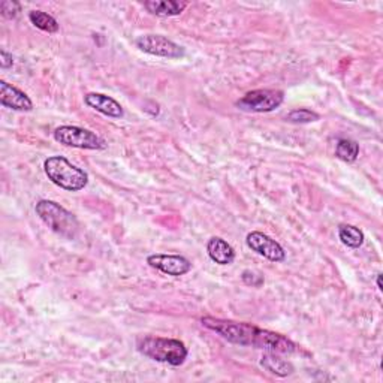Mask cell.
<instances>
[{
  "label": "cell",
  "mask_w": 383,
  "mask_h": 383,
  "mask_svg": "<svg viewBox=\"0 0 383 383\" xmlns=\"http://www.w3.org/2000/svg\"><path fill=\"white\" fill-rule=\"evenodd\" d=\"M84 102L87 107H90L96 110L98 112L104 114V116H108L112 119H122L124 114L123 107L116 99H112L102 93H88L84 96Z\"/></svg>",
  "instance_id": "8fae6325"
},
{
  "label": "cell",
  "mask_w": 383,
  "mask_h": 383,
  "mask_svg": "<svg viewBox=\"0 0 383 383\" xmlns=\"http://www.w3.org/2000/svg\"><path fill=\"white\" fill-rule=\"evenodd\" d=\"M261 365L266 370V372H270L278 377H286L293 373V365L289 361L280 358L278 353L274 352L264 353Z\"/></svg>",
  "instance_id": "5bb4252c"
},
{
  "label": "cell",
  "mask_w": 383,
  "mask_h": 383,
  "mask_svg": "<svg viewBox=\"0 0 383 383\" xmlns=\"http://www.w3.org/2000/svg\"><path fill=\"white\" fill-rule=\"evenodd\" d=\"M21 11V5L18 2H12V0H4L0 4V14H2L5 18L12 20L18 16V12Z\"/></svg>",
  "instance_id": "d6986e66"
},
{
  "label": "cell",
  "mask_w": 383,
  "mask_h": 383,
  "mask_svg": "<svg viewBox=\"0 0 383 383\" xmlns=\"http://www.w3.org/2000/svg\"><path fill=\"white\" fill-rule=\"evenodd\" d=\"M319 119H321V116H319L317 112L307 108L293 110L286 116V120L290 123H312V122H317Z\"/></svg>",
  "instance_id": "ac0fdd59"
},
{
  "label": "cell",
  "mask_w": 383,
  "mask_h": 383,
  "mask_svg": "<svg viewBox=\"0 0 383 383\" xmlns=\"http://www.w3.org/2000/svg\"><path fill=\"white\" fill-rule=\"evenodd\" d=\"M0 104L14 111H32L33 108L30 98L6 81H0Z\"/></svg>",
  "instance_id": "30bf717a"
},
{
  "label": "cell",
  "mask_w": 383,
  "mask_h": 383,
  "mask_svg": "<svg viewBox=\"0 0 383 383\" xmlns=\"http://www.w3.org/2000/svg\"><path fill=\"white\" fill-rule=\"evenodd\" d=\"M29 20L32 21L35 28H37L42 32H48V33L59 32L57 20L54 17H51L49 14H47V12L32 11V12H29Z\"/></svg>",
  "instance_id": "2e32d148"
},
{
  "label": "cell",
  "mask_w": 383,
  "mask_h": 383,
  "mask_svg": "<svg viewBox=\"0 0 383 383\" xmlns=\"http://www.w3.org/2000/svg\"><path fill=\"white\" fill-rule=\"evenodd\" d=\"M338 237L344 246L360 249L364 244V234L353 225H341L338 228Z\"/></svg>",
  "instance_id": "9a60e30c"
},
{
  "label": "cell",
  "mask_w": 383,
  "mask_h": 383,
  "mask_svg": "<svg viewBox=\"0 0 383 383\" xmlns=\"http://www.w3.org/2000/svg\"><path fill=\"white\" fill-rule=\"evenodd\" d=\"M377 288H379V290H383V288H382V274L377 276Z\"/></svg>",
  "instance_id": "7402d4cb"
},
{
  "label": "cell",
  "mask_w": 383,
  "mask_h": 383,
  "mask_svg": "<svg viewBox=\"0 0 383 383\" xmlns=\"http://www.w3.org/2000/svg\"><path fill=\"white\" fill-rule=\"evenodd\" d=\"M47 177L60 189L69 192L83 190L88 183V175L81 168H76L66 158L53 156L44 162Z\"/></svg>",
  "instance_id": "3957f363"
},
{
  "label": "cell",
  "mask_w": 383,
  "mask_h": 383,
  "mask_svg": "<svg viewBox=\"0 0 383 383\" xmlns=\"http://www.w3.org/2000/svg\"><path fill=\"white\" fill-rule=\"evenodd\" d=\"M147 264L156 270L162 271L163 274H168L172 277H180L187 274L192 270V264L189 259L180 254H151L147 258Z\"/></svg>",
  "instance_id": "ba28073f"
},
{
  "label": "cell",
  "mask_w": 383,
  "mask_h": 383,
  "mask_svg": "<svg viewBox=\"0 0 383 383\" xmlns=\"http://www.w3.org/2000/svg\"><path fill=\"white\" fill-rule=\"evenodd\" d=\"M241 278L246 285L253 286V288H259V286L264 285V277L259 273H254V271H250V270H246L244 273H242Z\"/></svg>",
  "instance_id": "ffe728a7"
},
{
  "label": "cell",
  "mask_w": 383,
  "mask_h": 383,
  "mask_svg": "<svg viewBox=\"0 0 383 383\" xmlns=\"http://www.w3.org/2000/svg\"><path fill=\"white\" fill-rule=\"evenodd\" d=\"M186 6V2H177V0H148V2H144V8L156 17L180 16Z\"/></svg>",
  "instance_id": "4fadbf2b"
},
{
  "label": "cell",
  "mask_w": 383,
  "mask_h": 383,
  "mask_svg": "<svg viewBox=\"0 0 383 383\" xmlns=\"http://www.w3.org/2000/svg\"><path fill=\"white\" fill-rule=\"evenodd\" d=\"M12 65H14V57H12V54L6 53L5 49L0 51V66H2L4 69H8Z\"/></svg>",
  "instance_id": "44dd1931"
},
{
  "label": "cell",
  "mask_w": 383,
  "mask_h": 383,
  "mask_svg": "<svg viewBox=\"0 0 383 383\" xmlns=\"http://www.w3.org/2000/svg\"><path fill=\"white\" fill-rule=\"evenodd\" d=\"M207 252L210 259L219 265H229L235 259V250L232 246L219 237H213L207 242Z\"/></svg>",
  "instance_id": "7c38bea8"
},
{
  "label": "cell",
  "mask_w": 383,
  "mask_h": 383,
  "mask_svg": "<svg viewBox=\"0 0 383 383\" xmlns=\"http://www.w3.org/2000/svg\"><path fill=\"white\" fill-rule=\"evenodd\" d=\"M201 322L204 326L214 331L225 340L240 344V346H252L278 355H292L298 352L297 344L289 338L252 324L225 321V319H216L210 316L202 317Z\"/></svg>",
  "instance_id": "6da1fadb"
},
{
  "label": "cell",
  "mask_w": 383,
  "mask_h": 383,
  "mask_svg": "<svg viewBox=\"0 0 383 383\" xmlns=\"http://www.w3.org/2000/svg\"><path fill=\"white\" fill-rule=\"evenodd\" d=\"M35 211L51 231H54L61 237L72 240L80 231V223L76 220V217L54 201H40L36 204Z\"/></svg>",
  "instance_id": "277c9868"
},
{
  "label": "cell",
  "mask_w": 383,
  "mask_h": 383,
  "mask_svg": "<svg viewBox=\"0 0 383 383\" xmlns=\"http://www.w3.org/2000/svg\"><path fill=\"white\" fill-rule=\"evenodd\" d=\"M360 155V146L356 144L352 139H340L336 147V156L343 160L352 163L358 159Z\"/></svg>",
  "instance_id": "e0dca14e"
},
{
  "label": "cell",
  "mask_w": 383,
  "mask_h": 383,
  "mask_svg": "<svg viewBox=\"0 0 383 383\" xmlns=\"http://www.w3.org/2000/svg\"><path fill=\"white\" fill-rule=\"evenodd\" d=\"M136 47L147 54L165 57V59H180L184 57V48L172 42L162 35H144L135 41Z\"/></svg>",
  "instance_id": "52a82bcc"
},
{
  "label": "cell",
  "mask_w": 383,
  "mask_h": 383,
  "mask_svg": "<svg viewBox=\"0 0 383 383\" xmlns=\"http://www.w3.org/2000/svg\"><path fill=\"white\" fill-rule=\"evenodd\" d=\"M136 348L139 353H143L147 358L174 367L182 365L187 358V348L184 343L174 338L144 337L138 340Z\"/></svg>",
  "instance_id": "7a4b0ae2"
},
{
  "label": "cell",
  "mask_w": 383,
  "mask_h": 383,
  "mask_svg": "<svg viewBox=\"0 0 383 383\" xmlns=\"http://www.w3.org/2000/svg\"><path fill=\"white\" fill-rule=\"evenodd\" d=\"M283 92L259 88V90L249 92L240 100H237V107L249 112H271L283 104Z\"/></svg>",
  "instance_id": "8992f818"
},
{
  "label": "cell",
  "mask_w": 383,
  "mask_h": 383,
  "mask_svg": "<svg viewBox=\"0 0 383 383\" xmlns=\"http://www.w3.org/2000/svg\"><path fill=\"white\" fill-rule=\"evenodd\" d=\"M54 139L63 146L83 150H104L107 147L105 141L100 136L78 126L57 127L54 131Z\"/></svg>",
  "instance_id": "5b68a950"
},
{
  "label": "cell",
  "mask_w": 383,
  "mask_h": 383,
  "mask_svg": "<svg viewBox=\"0 0 383 383\" xmlns=\"http://www.w3.org/2000/svg\"><path fill=\"white\" fill-rule=\"evenodd\" d=\"M249 249L257 252L261 257L270 259L273 262H282L286 258L283 247L278 242L262 232H250L246 238Z\"/></svg>",
  "instance_id": "9c48e42d"
}]
</instances>
